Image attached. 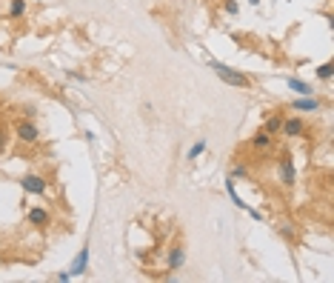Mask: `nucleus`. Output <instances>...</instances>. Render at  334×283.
<instances>
[{
	"label": "nucleus",
	"mask_w": 334,
	"mask_h": 283,
	"mask_svg": "<svg viewBox=\"0 0 334 283\" xmlns=\"http://www.w3.org/2000/svg\"><path fill=\"white\" fill-rule=\"evenodd\" d=\"M208 66H211V72H214L223 83H229L231 89H252V78H249V75H243V72L226 66V63H220V60H208Z\"/></svg>",
	"instance_id": "1"
},
{
	"label": "nucleus",
	"mask_w": 334,
	"mask_h": 283,
	"mask_svg": "<svg viewBox=\"0 0 334 283\" xmlns=\"http://www.w3.org/2000/svg\"><path fill=\"white\" fill-rule=\"evenodd\" d=\"M277 178H280V183L283 186H294V181H297V169H294V160H291V155H280V160H277Z\"/></svg>",
	"instance_id": "2"
},
{
	"label": "nucleus",
	"mask_w": 334,
	"mask_h": 283,
	"mask_svg": "<svg viewBox=\"0 0 334 283\" xmlns=\"http://www.w3.org/2000/svg\"><path fill=\"white\" fill-rule=\"evenodd\" d=\"M14 135L20 143H37L40 140V129H37L35 120H17L14 123Z\"/></svg>",
	"instance_id": "3"
},
{
	"label": "nucleus",
	"mask_w": 334,
	"mask_h": 283,
	"mask_svg": "<svg viewBox=\"0 0 334 283\" xmlns=\"http://www.w3.org/2000/svg\"><path fill=\"white\" fill-rule=\"evenodd\" d=\"M46 178L43 175H23L20 178V189H23L26 194H46Z\"/></svg>",
	"instance_id": "4"
},
{
	"label": "nucleus",
	"mask_w": 334,
	"mask_h": 283,
	"mask_svg": "<svg viewBox=\"0 0 334 283\" xmlns=\"http://www.w3.org/2000/svg\"><path fill=\"white\" fill-rule=\"evenodd\" d=\"M280 135H286V137H306V123H303L300 117H283Z\"/></svg>",
	"instance_id": "5"
},
{
	"label": "nucleus",
	"mask_w": 334,
	"mask_h": 283,
	"mask_svg": "<svg viewBox=\"0 0 334 283\" xmlns=\"http://www.w3.org/2000/svg\"><path fill=\"white\" fill-rule=\"evenodd\" d=\"M26 220H29V226H37V229H46L52 223V215H49L43 206H32L29 212H26Z\"/></svg>",
	"instance_id": "6"
},
{
	"label": "nucleus",
	"mask_w": 334,
	"mask_h": 283,
	"mask_svg": "<svg viewBox=\"0 0 334 283\" xmlns=\"http://www.w3.org/2000/svg\"><path fill=\"white\" fill-rule=\"evenodd\" d=\"M183 263H186V249L183 246H172L169 249V258H166V269L169 272H180Z\"/></svg>",
	"instance_id": "7"
},
{
	"label": "nucleus",
	"mask_w": 334,
	"mask_h": 283,
	"mask_svg": "<svg viewBox=\"0 0 334 283\" xmlns=\"http://www.w3.org/2000/svg\"><path fill=\"white\" fill-rule=\"evenodd\" d=\"M86 269H89V246H83L80 252H77V258L71 261L69 266V275L74 278V275H86Z\"/></svg>",
	"instance_id": "8"
},
{
	"label": "nucleus",
	"mask_w": 334,
	"mask_h": 283,
	"mask_svg": "<svg viewBox=\"0 0 334 283\" xmlns=\"http://www.w3.org/2000/svg\"><path fill=\"white\" fill-rule=\"evenodd\" d=\"M291 109H294V112H317V109H320V100L311 97V94H303L297 100H291Z\"/></svg>",
	"instance_id": "9"
},
{
	"label": "nucleus",
	"mask_w": 334,
	"mask_h": 283,
	"mask_svg": "<svg viewBox=\"0 0 334 283\" xmlns=\"http://www.w3.org/2000/svg\"><path fill=\"white\" fill-rule=\"evenodd\" d=\"M271 143H274V140H271L268 132H257V135L252 137V149H254V152H268Z\"/></svg>",
	"instance_id": "10"
},
{
	"label": "nucleus",
	"mask_w": 334,
	"mask_h": 283,
	"mask_svg": "<svg viewBox=\"0 0 334 283\" xmlns=\"http://www.w3.org/2000/svg\"><path fill=\"white\" fill-rule=\"evenodd\" d=\"M280 126H283V114H268L263 123V132L268 135H280Z\"/></svg>",
	"instance_id": "11"
},
{
	"label": "nucleus",
	"mask_w": 334,
	"mask_h": 283,
	"mask_svg": "<svg viewBox=\"0 0 334 283\" xmlns=\"http://www.w3.org/2000/svg\"><path fill=\"white\" fill-rule=\"evenodd\" d=\"M226 192H229L231 203L237 206V209H249V203H246V200H243L240 194H237V189H234V178H229V181H226Z\"/></svg>",
	"instance_id": "12"
},
{
	"label": "nucleus",
	"mask_w": 334,
	"mask_h": 283,
	"mask_svg": "<svg viewBox=\"0 0 334 283\" xmlns=\"http://www.w3.org/2000/svg\"><path fill=\"white\" fill-rule=\"evenodd\" d=\"M288 89L294 92V94H300V97H303V94H311V86L309 83H306V80H297V78H288Z\"/></svg>",
	"instance_id": "13"
},
{
	"label": "nucleus",
	"mask_w": 334,
	"mask_h": 283,
	"mask_svg": "<svg viewBox=\"0 0 334 283\" xmlns=\"http://www.w3.org/2000/svg\"><path fill=\"white\" fill-rule=\"evenodd\" d=\"M26 14V0H12L9 3V17H23Z\"/></svg>",
	"instance_id": "14"
},
{
	"label": "nucleus",
	"mask_w": 334,
	"mask_h": 283,
	"mask_svg": "<svg viewBox=\"0 0 334 283\" xmlns=\"http://www.w3.org/2000/svg\"><path fill=\"white\" fill-rule=\"evenodd\" d=\"M203 152H206V140H197L195 146L186 152V160H197L200 155H203Z\"/></svg>",
	"instance_id": "15"
},
{
	"label": "nucleus",
	"mask_w": 334,
	"mask_h": 283,
	"mask_svg": "<svg viewBox=\"0 0 334 283\" xmlns=\"http://www.w3.org/2000/svg\"><path fill=\"white\" fill-rule=\"evenodd\" d=\"M317 78H320V80H332L334 78V63H332V60H329V63H323V66L317 69Z\"/></svg>",
	"instance_id": "16"
},
{
	"label": "nucleus",
	"mask_w": 334,
	"mask_h": 283,
	"mask_svg": "<svg viewBox=\"0 0 334 283\" xmlns=\"http://www.w3.org/2000/svg\"><path fill=\"white\" fill-rule=\"evenodd\" d=\"M231 178L237 181V178H249V166H243V163H237L234 169H231Z\"/></svg>",
	"instance_id": "17"
},
{
	"label": "nucleus",
	"mask_w": 334,
	"mask_h": 283,
	"mask_svg": "<svg viewBox=\"0 0 334 283\" xmlns=\"http://www.w3.org/2000/svg\"><path fill=\"white\" fill-rule=\"evenodd\" d=\"M237 9H240L237 0H226V11H229V14H237Z\"/></svg>",
	"instance_id": "18"
},
{
	"label": "nucleus",
	"mask_w": 334,
	"mask_h": 283,
	"mask_svg": "<svg viewBox=\"0 0 334 283\" xmlns=\"http://www.w3.org/2000/svg\"><path fill=\"white\" fill-rule=\"evenodd\" d=\"M69 278H71V275H69V272H58V278H55V281H60V283H66V281H69Z\"/></svg>",
	"instance_id": "19"
},
{
	"label": "nucleus",
	"mask_w": 334,
	"mask_h": 283,
	"mask_svg": "<svg viewBox=\"0 0 334 283\" xmlns=\"http://www.w3.org/2000/svg\"><path fill=\"white\" fill-rule=\"evenodd\" d=\"M6 149V135H3V129H0V152Z\"/></svg>",
	"instance_id": "20"
},
{
	"label": "nucleus",
	"mask_w": 334,
	"mask_h": 283,
	"mask_svg": "<svg viewBox=\"0 0 334 283\" xmlns=\"http://www.w3.org/2000/svg\"><path fill=\"white\" fill-rule=\"evenodd\" d=\"M0 263H3V258H0Z\"/></svg>",
	"instance_id": "21"
},
{
	"label": "nucleus",
	"mask_w": 334,
	"mask_h": 283,
	"mask_svg": "<svg viewBox=\"0 0 334 283\" xmlns=\"http://www.w3.org/2000/svg\"><path fill=\"white\" fill-rule=\"evenodd\" d=\"M37 3H40V0H37Z\"/></svg>",
	"instance_id": "22"
}]
</instances>
